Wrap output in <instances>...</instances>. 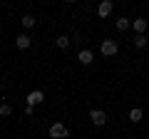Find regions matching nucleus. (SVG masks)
I'll list each match as a JSON object with an SVG mask.
<instances>
[{
    "mask_svg": "<svg viewBox=\"0 0 149 139\" xmlns=\"http://www.w3.org/2000/svg\"><path fill=\"white\" fill-rule=\"evenodd\" d=\"M117 50H119L117 40H102V47H100V52L104 55V57H114V55H117Z\"/></svg>",
    "mask_w": 149,
    "mask_h": 139,
    "instance_id": "nucleus-2",
    "label": "nucleus"
},
{
    "mask_svg": "<svg viewBox=\"0 0 149 139\" xmlns=\"http://www.w3.org/2000/svg\"><path fill=\"white\" fill-rule=\"evenodd\" d=\"M55 45H57L60 50H65V47H70V38H67V35H60V38L55 40Z\"/></svg>",
    "mask_w": 149,
    "mask_h": 139,
    "instance_id": "nucleus-12",
    "label": "nucleus"
},
{
    "mask_svg": "<svg viewBox=\"0 0 149 139\" xmlns=\"http://www.w3.org/2000/svg\"><path fill=\"white\" fill-rule=\"evenodd\" d=\"M129 27H132V20H129V17H117V30H129Z\"/></svg>",
    "mask_w": 149,
    "mask_h": 139,
    "instance_id": "nucleus-10",
    "label": "nucleus"
},
{
    "mask_svg": "<svg viewBox=\"0 0 149 139\" xmlns=\"http://www.w3.org/2000/svg\"><path fill=\"white\" fill-rule=\"evenodd\" d=\"M112 8H114V5H112V0H102L100 8H97V15H100V17H107V15L112 13Z\"/></svg>",
    "mask_w": 149,
    "mask_h": 139,
    "instance_id": "nucleus-5",
    "label": "nucleus"
},
{
    "mask_svg": "<svg viewBox=\"0 0 149 139\" xmlns=\"http://www.w3.org/2000/svg\"><path fill=\"white\" fill-rule=\"evenodd\" d=\"M132 25H134V30H137V35H144V32H147V25H149V22L144 20V17H137Z\"/></svg>",
    "mask_w": 149,
    "mask_h": 139,
    "instance_id": "nucleus-8",
    "label": "nucleus"
},
{
    "mask_svg": "<svg viewBox=\"0 0 149 139\" xmlns=\"http://www.w3.org/2000/svg\"><path fill=\"white\" fill-rule=\"evenodd\" d=\"M30 42H32V40H30V35H25V32L15 38V45H17V50H27V47H30Z\"/></svg>",
    "mask_w": 149,
    "mask_h": 139,
    "instance_id": "nucleus-6",
    "label": "nucleus"
},
{
    "mask_svg": "<svg viewBox=\"0 0 149 139\" xmlns=\"http://www.w3.org/2000/svg\"><path fill=\"white\" fill-rule=\"evenodd\" d=\"M147 35H137V38H134V45H137V47H147Z\"/></svg>",
    "mask_w": 149,
    "mask_h": 139,
    "instance_id": "nucleus-13",
    "label": "nucleus"
},
{
    "mask_svg": "<svg viewBox=\"0 0 149 139\" xmlns=\"http://www.w3.org/2000/svg\"><path fill=\"white\" fill-rule=\"evenodd\" d=\"M22 27H25V30H32V27H35V17L32 15H22Z\"/></svg>",
    "mask_w": 149,
    "mask_h": 139,
    "instance_id": "nucleus-11",
    "label": "nucleus"
},
{
    "mask_svg": "<svg viewBox=\"0 0 149 139\" xmlns=\"http://www.w3.org/2000/svg\"><path fill=\"white\" fill-rule=\"evenodd\" d=\"M90 119H92L95 127H102V124L107 122V114L102 112V109H90Z\"/></svg>",
    "mask_w": 149,
    "mask_h": 139,
    "instance_id": "nucleus-4",
    "label": "nucleus"
},
{
    "mask_svg": "<svg viewBox=\"0 0 149 139\" xmlns=\"http://www.w3.org/2000/svg\"><path fill=\"white\" fill-rule=\"evenodd\" d=\"M10 114H13L10 104H0V117H10Z\"/></svg>",
    "mask_w": 149,
    "mask_h": 139,
    "instance_id": "nucleus-14",
    "label": "nucleus"
},
{
    "mask_svg": "<svg viewBox=\"0 0 149 139\" xmlns=\"http://www.w3.org/2000/svg\"><path fill=\"white\" fill-rule=\"evenodd\" d=\"M142 117H144V112H142L139 107H132V109H129V119H132L134 124H137V122H142Z\"/></svg>",
    "mask_w": 149,
    "mask_h": 139,
    "instance_id": "nucleus-9",
    "label": "nucleus"
},
{
    "mask_svg": "<svg viewBox=\"0 0 149 139\" xmlns=\"http://www.w3.org/2000/svg\"><path fill=\"white\" fill-rule=\"evenodd\" d=\"M67 137H70V132H67V127L62 122H55L50 127V139H67Z\"/></svg>",
    "mask_w": 149,
    "mask_h": 139,
    "instance_id": "nucleus-1",
    "label": "nucleus"
},
{
    "mask_svg": "<svg viewBox=\"0 0 149 139\" xmlns=\"http://www.w3.org/2000/svg\"><path fill=\"white\" fill-rule=\"evenodd\" d=\"M92 60H95V55L90 50H80V55H77V62L80 65H92Z\"/></svg>",
    "mask_w": 149,
    "mask_h": 139,
    "instance_id": "nucleus-7",
    "label": "nucleus"
},
{
    "mask_svg": "<svg viewBox=\"0 0 149 139\" xmlns=\"http://www.w3.org/2000/svg\"><path fill=\"white\" fill-rule=\"evenodd\" d=\"M40 102H45V92L42 90H32L30 95H27V107H35Z\"/></svg>",
    "mask_w": 149,
    "mask_h": 139,
    "instance_id": "nucleus-3",
    "label": "nucleus"
}]
</instances>
